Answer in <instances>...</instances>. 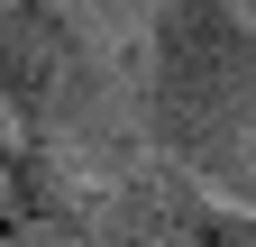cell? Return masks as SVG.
Returning a JSON list of instances; mask_svg holds the SVG:
<instances>
[{
  "instance_id": "cell-1",
  "label": "cell",
  "mask_w": 256,
  "mask_h": 247,
  "mask_svg": "<svg viewBox=\"0 0 256 247\" xmlns=\"http://www.w3.org/2000/svg\"><path fill=\"white\" fill-rule=\"evenodd\" d=\"M138 128L192 183L256 165V0H146Z\"/></svg>"
},
{
  "instance_id": "cell-2",
  "label": "cell",
  "mask_w": 256,
  "mask_h": 247,
  "mask_svg": "<svg viewBox=\"0 0 256 247\" xmlns=\"http://www.w3.org/2000/svg\"><path fill=\"white\" fill-rule=\"evenodd\" d=\"M110 46L101 28L64 0H0V110L10 128H37V138H64L92 128L110 101Z\"/></svg>"
},
{
  "instance_id": "cell-3",
  "label": "cell",
  "mask_w": 256,
  "mask_h": 247,
  "mask_svg": "<svg viewBox=\"0 0 256 247\" xmlns=\"http://www.w3.org/2000/svg\"><path fill=\"white\" fill-rule=\"evenodd\" d=\"M101 220V183L64 138L18 128L0 146V247H92Z\"/></svg>"
},
{
  "instance_id": "cell-4",
  "label": "cell",
  "mask_w": 256,
  "mask_h": 247,
  "mask_svg": "<svg viewBox=\"0 0 256 247\" xmlns=\"http://www.w3.org/2000/svg\"><path fill=\"white\" fill-rule=\"evenodd\" d=\"M210 183H192L183 165L146 156L119 183H101V220H92V247H192V202Z\"/></svg>"
},
{
  "instance_id": "cell-5",
  "label": "cell",
  "mask_w": 256,
  "mask_h": 247,
  "mask_svg": "<svg viewBox=\"0 0 256 247\" xmlns=\"http://www.w3.org/2000/svg\"><path fill=\"white\" fill-rule=\"evenodd\" d=\"M192 247H256V202L202 192V202H192Z\"/></svg>"
},
{
  "instance_id": "cell-6",
  "label": "cell",
  "mask_w": 256,
  "mask_h": 247,
  "mask_svg": "<svg viewBox=\"0 0 256 247\" xmlns=\"http://www.w3.org/2000/svg\"><path fill=\"white\" fill-rule=\"evenodd\" d=\"M10 138H18V128H10V110H0V146H10Z\"/></svg>"
}]
</instances>
